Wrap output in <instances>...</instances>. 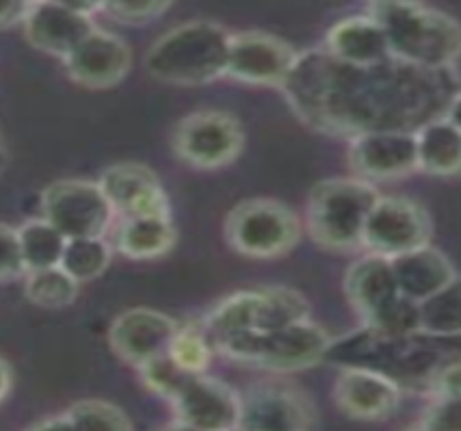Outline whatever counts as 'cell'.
I'll list each match as a JSON object with an SVG mask.
<instances>
[{
    "mask_svg": "<svg viewBox=\"0 0 461 431\" xmlns=\"http://www.w3.org/2000/svg\"><path fill=\"white\" fill-rule=\"evenodd\" d=\"M212 352L214 344L203 326H180L167 349L174 362L193 375L206 373Z\"/></svg>",
    "mask_w": 461,
    "mask_h": 431,
    "instance_id": "cell-31",
    "label": "cell"
},
{
    "mask_svg": "<svg viewBox=\"0 0 461 431\" xmlns=\"http://www.w3.org/2000/svg\"><path fill=\"white\" fill-rule=\"evenodd\" d=\"M297 50L280 37L248 31L230 40L228 72L225 77L239 83L260 85V87H282L291 72Z\"/></svg>",
    "mask_w": 461,
    "mask_h": 431,
    "instance_id": "cell-15",
    "label": "cell"
},
{
    "mask_svg": "<svg viewBox=\"0 0 461 431\" xmlns=\"http://www.w3.org/2000/svg\"><path fill=\"white\" fill-rule=\"evenodd\" d=\"M24 278L26 299L35 304L37 308L61 310L72 306L78 298L80 284L61 267L29 271Z\"/></svg>",
    "mask_w": 461,
    "mask_h": 431,
    "instance_id": "cell-28",
    "label": "cell"
},
{
    "mask_svg": "<svg viewBox=\"0 0 461 431\" xmlns=\"http://www.w3.org/2000/svg\"><path fill=\"white\" fill-rule=\"evenodd\" d=\"M323 362L340 369H368L399 386H418L438 380L444 353L436 338L427 334H393L364 326L338 341L331 338Z\"/></svg>",
    "mask_w": 461,
    "mask_h": 431,
    "instance_id": "cell-2",
    "label": "cell"
},
{
    "mask_svg": "<svg viewBox=\"0 0 461 431\" xmlns=\"http://www.w3.org/2000/svg\"><path fill=\"white\" fill-rule=\"evenodd\" d=\"M26 276V267L20 252L18 228L0 224V284Z\"/></svg>",
    "mask_w": 461,
    "mask_h": 431,
    "instance_id": "cell-35",
    "label": "cell"
},
{
    "mask_svg": "<svg viewBox=\"0 0 461 431\" xmlns=\"http://www.w3.org/2000/svg\"><path fill=\"white\" fill-rule=\"evenodd\" d=\"M55 3L83 15H91L100 12V9H104V0H55Z\"/></svg>",
    "mask_w": 461,
    "mask_h": 431,
    "instance_id": "cell-38",
    "label": "cell"
},
{
    "mask_svg": "<svg viewBox=\"0 0 461 431\" xmlns=\"http://www.w3.org/2000/svg\"><path fill=\"white\" fill-rule=\"evenodd\" d=\"M7 160H9V154H7V150H5L3 142H0V171H3L5 167H7Z\"/></svg>",
    "mask_w": 461,
    "mask_h": 431,
    "instance_id": "cell-41",
    "label": "cell"
},
{
    "mask_svg": "<svg viewBox=\"0 0 461 431\" xmlns=\"http://www.w3.org/2000/svg\"><path fill=\"white\" fill-rule=\"evenodd\" d=\"M41 217L57 225L68 239L104 236L115 217L98 182L69 178L57 180L41 191Z\"/></svg>",
    "mask_w": 461,
    "mask_h": 431,
    "instance_id": "cell-11",
    "label": "cell"
},
{
    "mask_svg": "<svg viewBox=\"0 0 461 431\" xmlns=\"http://www.w3.org/2000/svg\"><path fill=\"white\" fill-rule=\"evenodd\" d=\"M111 265V247L104 236H78L68 239L59 267L77 280L78 284L100 278Z\"/></svg>",
    "mask_w": 461,
    "mask_h": 431,
    "instance_id": "cell-29",
    "label": "cell"
},
{
    "mask_svg": "<svg viewBox=\"0 0 461 431\" xmlns=\"http://www.w3.org/2000/svg\"><path fill=\"white\" fill-rule=\"evenodd\" d=\"M418 170L431 176H461V131L436 117L416 131Z\"/></svg>",
    "mask_w": 461,
    "mask_h": 431,
    "instance_id": "cell-25",
    "label": "cell"
},
{
    "mask_svg": "<svg viewBox=\"0 0 461 431\" xmlns=\"http://www.w3.org/2000/svg\"><path fill=\"white\" fill-rule=\"evenodd\" d=\"M431 239V219L427 210L405 197H382L364 225L362 247L371 254L393 258L427 245Z\"/></svg>",
    "mask_w": 461,
    "mask_h": 431,
    "instance_id": "cell-12",
    "label": "cell"
},
{
    "mask_svg": "<svg viewBox=\"0 0 461 431\" xmlns=\"http://www.w3.org/2000/svg\"><path fill=\"white\" fill-rule=\"evenodd\" d=\"M176 427L195 431L239 429L240 395L206 373L191 375L171 399Z\"/></svg>",
    "mask_w": 461,
    "mask_h": 431,
    "instance_id": "cell-13",
    "label": "cell"
},
{
    "mask_svg": "<svg viewBox=\"0 0 461 431\" xmlns=\"http://www.w3.org/2000/svg\"><path fill=\"white\" fill-rule=\"evenodd\" d=\"M420 427L431 431H461V392L439 390V397L429 403L422 414Z\"/></svg>",
    "mask_w": 461,
    "mask_h": 431,
    "instance_id": "cell-33",
    "label": "cell"
},
{
    "mask_svg": "<svg viewBox=\"0 0 461 431\" xmlns=\"http://www.w3.org/2000/svg\"><path fill=\"white\" fill-rule=\"evenodd\" d=\"M245 145L240 122L225 111H195L174 128L171 148L186 165L219 170L239 159Z\"/></svg>",
    "mask_w": 461,
    "mask_h": 431,
    "instance_id": "cell-10",
    "label": "cell"
},
{
    "mask_svg": "<svg viewBox=\"0 0 461 431\" xmlns=\"http://www.w3.org/2000/svg\"><path fill=\"white\" fill-rule=\"evenodd\" d=\"M69 80L87 89H111L128 77L132 52L122 37L94 29L63 59Z\"/></svg>",
    "mask_w": 461,
    "mask_h": 431,
    "instance_id": "cell-17",
    "label": "cell"
},
{
    "mask_svg": "<svg viewBox=\"0 0 461 431\" xmlns=\"http://www.w3.org/2000/svg\"><path fill=\"white\" fill-rule=\"evenodd\" d=\"M418 332L431 338L461 334V276L455 273L442 289L418 304Z\"/></svg>",
    "mask_w": 461,
    "mask_h": 431,
    "instance_id": "cell-26",
    "label": "cell"
},
{
    "mask_svg": "<svg viewBox=\"0 0 461 431\" xmlns=\"http://www.w3.org/2000/svg\"><path fill=\"white\" fill-rule=\"evenodd\" d=\"M280 89L303 124L347 139L375 131L416 133L442 117L453 98L444 69L394 57L377 66H351L327 48L297 52Z\"/></svg>",
    "mask_w": 461,
    "mask_h": 431,
    "instance_id": "cell-1",
    "label": "cell"
},
{
    "mask_svg": "<svg viewBox=\"0 0 461 431\" xmlns=\"http://www.w3.org/2000/svg\"><path fill=\"white\" fill-rule=\"evenodd\" d=\"M31 3H37V0H31Z\"/></svg>",
    "mask_w": 461,
    "mask_h": 431,
    "instance_id": "cell-42",
    "label": "cell"
},
{
    "mask_svg": "<svg viewBox=\"0 0 461 431\" xmlns=\"http://www.w3.org/2000/svg\"><path fill=\"white\" fill-rule=\"evenodd\" d=\"M98 185L113 213L126 217L171 215L169 197L157 171L141 163H117L102 171Z\"/></svg>",
    "mask_w": 461,
    "mask_h": 431,
    "instance_id": "cell-19",
    "label": "cell"
},
{
    "mask_svg": "<svg viewBox=\"0 0 461 431\" xmlns=\"http://www.w3.org/2000/svg\"><path fill=\"white\" fill-rule=\"evenodd\" d=\"M18 241L26 273H29L48 267H59L68 236L57 225L48 222L46 217H37L18 225Z\"/></svg>",
    "mask_w": 461,
    "mask_h": 431,
    "instance_id": "cell-27",
    "label": "cell"
},
{
    "mask_svg": "<svg viewBox=\"0 0 461 431\" xmlns=\"http://www.w3.org/2000/svg\"><path fill=\"white\" fill-rule=\"evenodd\" d=\"M345 293L364 326L393 334L418 332V304L401 293L390 258L368 254L353 262L345 278Z\"/></svg>",
    "mask_w": 461,
    "mask_h": 431,
    "instance_id": "cell-7",
    "label": "cell"
},
{
    "mask_svg": "<svg viewBox=\"0 0 461 431\" xmlns=\"http://www.w3.org/2000/svg\"><path fill=\"white\" fill-rule=\"evenodd\" d=\"M436 386L439 390H457L461 392V360L459 362L447 364L442 371H439Z\"/></svg>",
    "mask_w": 461,
    "mask_h": 431,
    "instance_id": "cell-37",
    "label": "cell"
},
{
    "mask_svg": "<svg viewBox=\"0 0 461 431\" xmlns=\"http://www.w3.org/2000/svg\"><path fill=\"white\" fill-rule=\"evenodd\" d=\"M69 429L78 431H128L132 429L128 414L104 399H83L66 409Z\"/></svg>",
    "mask_w": 461,
    "mask_h": 431,
    "instance_id": "cell-30",
    "label": "cell"
},
{
    "mask_svg": "<svg viewBox=\"0 0 461 431\" xmlns=\"http://www.w3.org/2000/svg\"><path fill=\"white\" fill-rule=\"evenodd\" d=\"M174 0H104V9L120 23L146 24L163 15Z\"/></svg>",
    "mask_w": 461,
    "mask_h": 431,
    "instance_id": "cell-34",
    "label": "cell"
},
{
    "mask_svg": "<svg viewBox=\"0 0 461 431\" xmlns=\"http://www.w3.org/2000/svg\"><path fill=\"white\" fill-rule=\"evenodd\" d=\"M336 406L356 420L393 417L401 401V386L368 369H342L334 388Z\"/></svg>",
    "mask_w": 461,
    "mask_h": 431,
    "instance_id": "cell-21",
    "label": "cell"
},
{
    "mask_svg": "<svg viewBox=\"0 0 461 431\" xmlns=\"http://www.w3.org/2000/svg\"><path fill=\"white\" fill-rule=\"evenodd\" d=\"M390 262H393V271L401 293L416 304H420L429 295L442 289L455 276V269L448 262V258L429 243L393 256Z\"/></svg>",
    "mask_w": 461,
    "mask_h": 431,
    "instance_id": "cell-23",
    "label": "cell"
},
{
    "mask_svg": "<svg viewBox=\"0 0 461 431\" xmlns=\"http://www.w3.org/2000/svg\"><path fill=\"white\" fill-rule=\"evenodd\" d=\"M302 319H310V304L299 290L262 287L239 290L219 301L203 321V330L214 343L232 334L271 330Z\"/></svg>",
    "mask_w": 461,
    "mask_h": 431,
    "instance_id": "cell-9",
    "label": "cell"
},
{
    "mask_svg": "<svg viewBox=\"0 0 461 431\" xmlns=\"http://www.w3.org/2000/svg\"><path fill=\"white\" fill-rule=\"evenodd\" d=\"M325 48L351 66H377L393 57L388 37L373 15H353L338 23L327 35Z\"/></svg>",
    "mask_w": 461,
    "mask_h": 431,
    "instance_id": "cell-22",
    "label": "cell"
},
{
    "mask_svg": "<svg viewBox=\"0 0 461 431\" xmlns=\"http://www.w3.org/2000/svg\"><path fill=\"white\" fill-rule=\"evenodd\" d=\"M24 37L35 50L66 59L95 29L91 15L63 7L55 0H37L23 20Z\"/></svg>",
    "mask_w": 461,
    "mask_h": 431,
    "instance_id": "cell-20",
    "label": "cell"
},
{
    "mask_svg": "<svg viewBox=\"0 0 461 431\" xmlns=\"http://www.w3.org/2000/svg\"><path fill=\"white\" fill-rule=\"evenodd\" d=\"M176 245V228L171 215H143L122 219L115 247L131 261H157L167 256Z\"/></svg>",
    "mask_w": 461,
    "mask_h": 431,
    "instance_id": "cell-24",
    "label": "cell"
},
{
    "mask_svg": "<svg viewBox=\"0 0 461 431\" xmlns=\"http://www.w3.org/2000/svg\"><path fill=\"white\" fill-rule=\"evenodd\" d=\"M14 388V371H12V364L7 362V360L0 355V403L7 401L9 392H12Z\"/></svg>",
    "mask_w": 461,
    "mask_h": 431,
    "instance_id": "cell-39",
    "label": "cell"
},
{
    "mask_svg": "<svg viewBox=\"0 0 461 431\" xmlns=\"http://www.w3.org/2000/svg\"><path fill=\"white\" fill-rule=\"evenodd\" d=\"M225 241L234 252L254 261L286 256L302 239V222L291 206L269 197L239 202L225 217Z\"/></svg>",
    "mask_w": 461,
    "mask_h": 431,
    "instance_id": "cell-8",
    "label": "cell"
},
{
    "mask_svg": "<svg viewBox=\"0 0 461 431\" xmlns=\"http://www.w3.org/2000/svg\"><path fill=\"white\" fill-rule=\"evenodd\" d=\"M331 336L319 323L302 319L271 330L232 334L214 341V352L254 369L291 373L323 362Z\"/></svg>",
    "mask_w": 461,
    "mask_h": 431,
    "instance_id": "cell-6",
    "label": "cell"
},
{
    "mask_svg": "<svg viewBox=\"0 0 461 431\" xmlns=\"http://www.w3.org/2000/svg\"><path fill=\"white\" fill-rule=\"evenodd\" d=\"M349 165L368 182L396 180L418 170L416 133L375 131L351 139Z\"/></svg>",
    "mask_w": 461,
    "mask_h": 431,
    "instance_id": "cell-16",
    "label": "cell"
},
{
    "mask_svg": "<svg viewBox=\"0 0 461 431\" xmlns=\"http://www.w3.org/2000/svg\"><path fill=\"white\" fill-rule=\"evenodd\" d=\"M312 427H316V409L297 388L269 381L240 395L239 429L303 431Z\"/></svg>",
    "mask_w": 461,
    "mask_h": 431,
    "instance_id": "cell-14",
    "label": "cell"
},
{
    "mask_svg": "<svg viewBox=\"0 0 461 431\" xmlns=\"http://www.w3.org/2000/svg\"><path fill=\"white\" fill-rule=\"evenodd\" d=\"M139 375H141L148 390H152L154 395H158L160 399L171 401L176 392L180 390V386L185 384L193 373H186L185 369H180V366L174 362V358H171L169 353H163L158 355V358L149 360V362L143 366H139Z\"/></svg>",
    "mask_w": 461,
    "mask_h": 431,
    "instance_id": "cell-32",
    "label": "cell"
},
{
    "mask_svg": "<svg viewBox=\"0 0 461 431\" xmlns=\"http://www.w3.org/2000/svg\"><path fill=\"white\" fill-rule=\"evenodd\" d=\"M371 15L382 24L390 55L399 61L447 69L461 57V24L420 0H375Z\"/></svg>",
    "mask_w": 461,
    "mask_h": 431,
    "instance_id": "cell-3",
    "label": "cell"
},
{
    "mask_svg": "<svg viewBox=\"0 0 461 431\" xmlns=\"http://www.w3.org/2000/svg\"><path fill=\"white\" fill-rule=\"evenodd\" d=\"M31 5H33L31 0H0V31H7L15 24H23Z\"/></svg>",
    "mask_w": 461,
    "mask_h": 431,
    "instance_id": "cell-36",
    "label": "cell"
},
{
    "mask_svg": "<svg viewBox=\"0 0 461 431\" xmlns=\"http://www.w3.org/2000/svg\"><path fill=\"white\" fill-rule=\"evenodd\" d=\"M444 117H447L450 124H455V126L461 131V91L450 98L447 111H444Z\"/></svg>",
    "mask_w": 461,
    "mask_h": 431,
    "instance_id": "cell-40",
    "label": "cell"
},
{
    "mask_svg": "<svg viewBox=\"0 0 461 431\" xmlns=\"http://www.w3.org/2000/svg\"><path fill=\"white\" fill-rule=\"evenodd\" d=\"M232 33L211 20H191L152 44L146 69L152 78L176 87H202L225 77Z\"/></svg>",
    "mask_w": 461,
    "mask_h": 431,
    "instance_id": "cell-4",
    "label": "cell"
},
{
    "mask_svg": "<svg viewBox=\"0 0 461 431\" xmlns=\"http://www.w3.org/2000/svg\"><path fill=\"white\" fill-rule=\"evenodd\" d=\"M178 327V323L160 310L128 308L111 323L109 343L117 358L139 369L167 353Z\"/></svg>",
    "mask_w": 461,
    "mask_h": 431,
    "instance_id": "cell-18",
    "label": "cell"
},
{
    "mask_svg": "<svg viewBox=\"0 0 461 431\" xmlns=\"http://www.w3.org/2000/svg\"><path fill=\"white\" fill-rule=\"evenodd\" d=\"M379 199L364 178H327L312 187L305 208V228L316 245L330 252L362 247L364 225Z\"/></svg>",
    "mask_w": 461,
    "mask_h": 431,
    "instance_id": "cell-5",
    "label": "cell"
}]
</instances>
